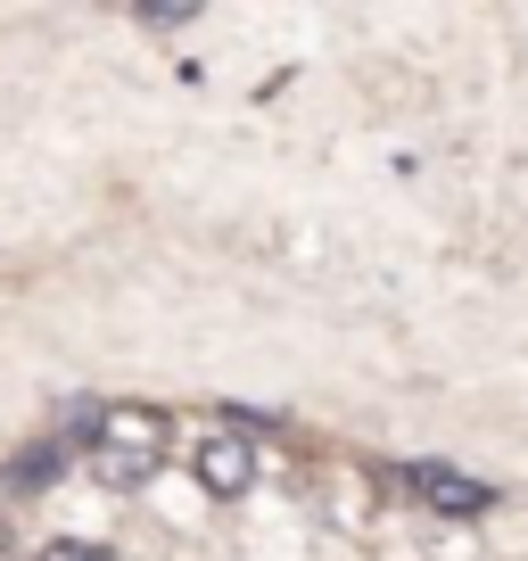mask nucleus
<instances>
[{
  "mask_svg": "<svg viewBox=\"0 0 528 561\" xmlns=\"http://www.w3.org/2000/svg\"><path fill=\"white\" fill-rule=\"evenodd\" d=\"M413 495H422L429 512H446V520H479V512L495 504V488H487V479L455 471V462H413Z\"/></svg>",
  "mask_w": 528,
  "mask_h": 561,
  "instance_id": "obj_1",
  "label": "nucleus"
},
{
  "mask_svg": "<svg viewBox=\"0 0 528 561\" xmlns=\"http://www.w3.org/2000/svg\"><path fill=\"white\" fill-rule=\"evenodd\" d=\"M191 471H198L207 495H248V488H256V446H248L240 430H223V438L191 446Z\"/></svg>",
  "mask_w": 528,
  "mask_h": 561,
  "instance_id": "obj_2",
  "label": "nucleus"
},
{
  "mask_svg": "<svg viewBox=\"0 0 528 561\" xmlns=\"http://www.w3.org/2000/svg\"><path fill=\"white\" fill-rule=\"evenodd\" d=\"M91 471H100V488H149V479L165 471V446H149V438H100V446H91Z\"/></svg>",
  "mask_w": 528,
  "mask_h": 561,
  "instance_id": "obj_3",
  "label": "nucleus"
},
{
  "mask_svg": "<svg viewBox=\"0 0 528 561\" xmlns=\"http://www.w3.org/2000/svg\"><path fill=\"white\" fill-rule=\"evenodd\" d=\"M58 471H67V446H25V455L9 462V479H18V488H50Z\"/></svg>",
  "mask_w": 528,
  "mask_h": 561,
  "instance_id": "obj_4",
  "label": "nucleus"
},
{
  "mask_svg": "<svg viewBox=\"0 0 528 561\" xmlns=\"http://www.w3.org/2000/svg\"><path fill=\"white\" fill-rule=\"evenodd\" d=\"M42 561H107V545H83V537H50Z\"/></svg>",
  "mask_w": 528,
  "mask_h": 561,
  "instance_id": "obj_5",
  "label": "nucleus"
},
{
  "mask_svg": "<svg viewBox=\"0 0 528 561\" xmlns=\"http://www.w3.org/2000/svg\"><path fill=\"white\" fill-rule=\"evenodd\" d=\"M198 9H141V25H158V34H174V25H191Z\"/></svg>",
  "mask_w": 528,
  "mask_h": 561,
  "instance_id": "obj_6",
  "label": "nucleus"
}]
</instances>
